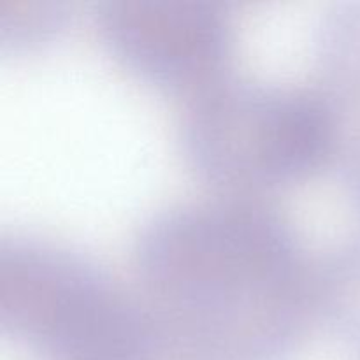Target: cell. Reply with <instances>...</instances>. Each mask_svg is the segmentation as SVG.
<instances>
[{"label": "cell", "instance_id": "6", "mask_svg": "<svg viewBox=\"0 0 360 360\" xmlns=\"http://www.w3.org/2000/svg\"><path fill=\"white\" fill-rule=\"evenodd\" d=\"M315 311L341 340L360 348V239L315 266Z\"/></svg>", "mask_w": 360, "mask_h": 360}, {"label": "cell", "instance_id": "5", "mask_svg": "<svg viewBox=\"0 0 360 360\" xmlns=\"http://www.w3.org/2000/svg\"><path fill=\"white\" fill-rule=\"evenodd\" d=\"M316 60V90L333 125V162L360 211V0L330 11L320 28Z\"/></svg>", "mask_w": 360, "mask_h": 360}, {"label": "cell", "instance_id": "2", "mask_svg": "<svg viewBox=\"0 0 360 360\" xmlns=\"http://www.w3.org/2000/svg\"><path fill=\"white\" fill-rule=\"evenodd\" d=\"M0 330L42 360H148L164 319L79 250L0 238Z\"/></svg>", "mask_w": 360, "mask_h": 360}, {"label": "cell", "instance_id": "3", "mask_svg": "<svg viewBox=\"0 0 360 360\" xmlns=\"http://www.w3.org/2000/svg\"><path fill=\"white\" fill-rule=\"evenodd\" d=\"M178 134L190 167L229 195L290 185L333 162V125L316 88L225 76L188 97Z\"/></svg>", "mask_w": 360, "mask_h": 360}, {"label": "cell", "instance_id": "7", "mask_svg": "<svg viewBox=\"0 0 360 360\" xmlns=\"http://www.w3.org/2000/svg\"><path fill=\"white\" fill-rule=\"evenodd\" d=\"M70 21L69 4L56 0H0V46L13 51L51 42Z\"/></svg>", "mask_w": 360, "mask_h": 360}, {"label": "cell", "instance_id": "1", "mask_svg": "<svg viewBox=\"0 0 360 360\" xmlns=\"http://www.w3.org/2000/svg\"><path fill=\"white\" fill-rule=\"evenodd\" d=\"M141 294L210 360H285L315 311V266L274 207L245 195L169 206L132 245Z\"/></svg>", "mask_w": 360, "mask_h": 360}, {"label": "cell", "instance_id": "4", "mask_svg": "<svg viewBox=\"0 0 360 360\" xmlns=\"http://www.w3.org/2000/svg\"><path fill=\"white\" fill-rule=\"evenodd\" d=\"M95 28L109 55L155 86L186 97L229 76L234 27L213 0H101Z\"/></svg>", "mask_w": 360, "mask_h": 360}]
</instances>
